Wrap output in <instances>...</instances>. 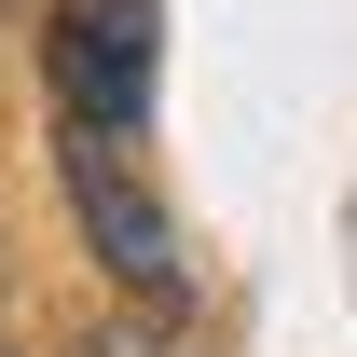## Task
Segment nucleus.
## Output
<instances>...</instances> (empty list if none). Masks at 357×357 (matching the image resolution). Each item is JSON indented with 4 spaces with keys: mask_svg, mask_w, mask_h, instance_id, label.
I'll use <instances>...</instances> for the list:
<instances>
[{
    "mask_svg": "<svg viewBox=\"0 0 357 357\" xmlns=\"http://www.w3.org/2000/svg\"><path fill=\"white\" fill-rule=\"evenodd\" d=\"M42 69H55V124L137 137L151 124V0H55Z\"/></svg>",
    "mask_w": 357,
    "mask_h": 357,
    "instance_id": "nucleus-1",
    "label": "nucleus"
},
{
    "mask_svg": "<svg viewBox=\"0 0 357 357\" xmlns=\"http://www.w3.org/2000/svg\"><path fill=\"white\" fill-rule=\"evenodd\" d=\"M55 165H69V206H83V234H96V261L124 275L137 303H178V234H165V206L124 178V137H55Z\"/></svg>",
    "mask_w": 357,
    "mask_h": 357,
    "instance_id": "nucleus-2",
    "label": "nucleus"
},
{
    "mask_svg": "<svg viewBox=\"0 0 357 357\" xmlns=\"http://www.w3.org/2000/svg\"><path fill=\"white\" fill-rule=\"evenodd\" d=\"M83 357H178V344H151V330H96Z\"/></svg>",
    "mask_w": 357,
    "mask_h": 357,
    "instance_id": "nucleus-3",
    "label": "nucleus"
}]
</instances>
